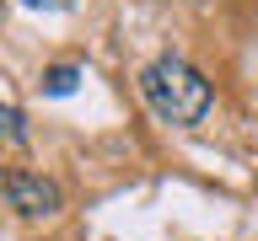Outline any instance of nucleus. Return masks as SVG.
I'll return each instance as SVG.
<instances>
[{"mask_svg": "<svg viewBox=\"0 0 258 241\" xmlns=\"http://www.w3.org/2000/svg\"><path fill=\"white\" fill-rule=\"evenodd\" d=\"M0 134H6L11 145H22V140H27V118H22V107L0 102Z\"/></svg>", "mask_w": 258, "mask_h": 241, "instance_id": "obj_4", "label": "nucleus"}, {"mask_svg": "<svg viewBox=\"0 0 258 241\" xmlns=\"http://www.w3.org/2000/svg\"><path fill=\"white\" fill-rule=\"evenodd\" d=\"M22 6H27V11H70L76 0H22Z\"/></svg>", "mask_w": 258, "mask_h": 241, "instance_id": "obj_5", "label": "nucleus"}, {"mask_svg": "<svg viewBox=\"0 0 258 241\" xmlns=\"http://www.w3.org/2000/svg\"><path fill=\"white\" fill-rule=\"evenodd\" d=\"M38 86H43V96H70L81 86V64H48Z\"/></svg>", "mask_w": 258, "mask_h": 241, "instance_id": "obj_3", "label": "nucleus"}, {"mask_svg": "<svg viewBox=\"0 0 258 241\" xmlns=\"http://www.w3.org/2000/svg\"><path fill=\"white\" fill-rule=\"evenodd\" d=\"M0 193H6V204H11L16 214H27V220L54 214V209L64 204L59 182H54V177H43V172H6V177H0Z\"/></svg>", "mask_w": 258, "mask_h": 241, "instance_id": "obj_2", "label": "nucleus"}, {"mask_svg": "<svg viewBox=\"0 0 258 241\" xmlns=\"http://www.w3.org/2000/svg\"><path fill=\"white\" fill-rule=\"evenodd\" d=\"M140 96H145V107L156 112L161 124H177V129L205 124L210 107H215L210 80L188 59H177V54H161V59H151L140 70Z\"/></svg>", "mask_w": 258, "mask_h": 241, "instance_id": "obj_1", "label": "nucleus"}]
</instances>
